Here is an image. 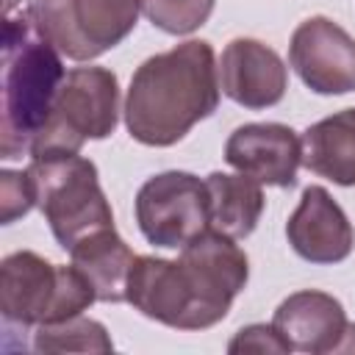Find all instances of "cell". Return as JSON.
Instances as JSON below:
<instances>
[{"label":"cell","instance_id":"15","mask_svg":"<svg viewBox=\"0 0 355 355\" xmlns=\"http://www.w3.org/2000/svg\"><path fill=\"white\" fill-rule=\"evenodd\" d=\"M302 166L336 186H355V108L336 111L302 133Z\"/></svg>","mask_w":355,"mask_h":355},{"label":"cell","instance_id":"6","mask_svg":"<svg viewBox=\"0 0 355 355\" xmlns=\"http://www.w3.org/2000/svg\"><path fill=\"white\" fill-rule=\"evenodd\" d=\"M42 33L72 61H92L136 28L141 0H33Z\"/></svg>","mask_w":355,"mask_h":355},{"label":"cell","instance_id":"8","mask_svg":"<svg viewBox=\"0 0 355 355\" xmlns=\"http://www.w3.org/2000/svg\"><path fill=\"white\" fill-rule=\"evenodd\" d=\"M128 302L147 319L175 330H205L216 324L180 258L136 255L128 277Z\"/></svg>","mask_w":355,"mask_h":355},{"label":"cell","instance_id":"21","mask_svg":"<svg viewBox=\"0 0 355 355\" xmlns=\"http://www.w3.org/2000/svg\"><path fill=\"white\" fill-rule=\"evenodd\" d=\"M336 352H355V322H349V324H347L344 338H341V344H338V349H336Z\"/></svg>","mask_w":355,"mask_h":355},{"label":"cell","instance_id":"2","mask_svg":"<svg viewBox=\"0 0 355 355\" xmlns=\"http://www.w3.org/2000/svg\"><path fill=\"white\" fill-rule=\"evenodd\" d=\"M67 78L61 53L42 33L33 0H6L3 86H0V155L19 158L31 150L53 111Z\"/></svg>","mask_w":355,"mask_h":355},{"label":"cell","instance_id":"9","mask_svg":"<svg viewBox=\"0 0 355 355\" xmlns=\"http://www.w3.org/2000/svg\"><path fill=\"white\" fill-rule=\"evenodd\" d=\"M288 64L316 94L355 92V39L327 17H308L294 28Z\"/></svg>","mask_w":355,"mask_h":355},{"label":"cell","instance_id":"20","mask_svg":"<svg viewBox=\"0 0 355 355\" xmlns=\"http://www.w3.org/2000/svg\"><path fill=\"white\" fill-rule=\"evenodd\" d=\"M227 352H294L291 344L280 336V330L275 324H247L241 327L230 344H227Z\"/></svg>","mask_w":355,"mask_h":355},{"label":"cell","instance_id":"14","mask_svg":"<svg viewBox=\"0 0 355 355\" xmlns=\"http://www.w3.org/2000/svg\"><path fill=\"white\" fill-rule=\"evenodd\" d=\"M72 266L92 283L97 302H128V277L133 269V250L116 233V227L97 230L78 241L72 250Z\"/></svg>","mask_w":355,"mask_h":355},{"label":"cell","instance_id":"4","mask_svg":"<svg viewBox=\"0 0 355 355\" xmlns=\"http://www.w3.org/2000/svg\"><path fill=\"white\" fill-rule=\"evenodd\" d=\"M97 294L78 266L50 263L39 252L17 250L0 263V311L8 324L31 327L83 313Z\"/></svg>","mask_w":355,"mask_h":355},{"label":"cell","instance_id":"10","mask_svg":"<svg viewBox=\"0 0 355 355\" xmlns=\"http://www.w3.org/2000/svg\"><path fill=\"white\" fill-rule=\"evenodd\" d=\"M225 161L261 186L291 189L302 164V136L283 122H247L227 136Z\"/></svg>","mask_w":355,"mask_h":355},{"label":"cell","instance_id":"13","mask_svg":"<svg viewBox=\"0 0 355 355\" xmlns=\"http://www.w3.org/2000/svg\"><path fill=\"white\" fill-rule=\"evenodd\" d=\"M272 324L291 344V349L324 355L338 349L349 322H347L344 305L333 294L305 288V291L288 294L275 308Z\"/></svg>","mask_w":355,"mask_h":355},{"label":"cell","instance_id":"18","mask_svg":"<svg viewBox=\"0 0 355 355\" xmlns=\"http://www.w3.org/2000/svg\"><path fill=\"white\" fill-rule=\"evenodd\" d=\"M216 0H141L144 17L172 36H186L208 22Z\"/></svg>","mask_w":355,"mask_h":355},{"label":"cell","instance_id":"11","mask_svg":"<svg viewBox=\"0 0 355 355\" xmlns=\"http://www.w3.org/2000/svg\"><path fill=\"white\" fill-rule=\"evenodd\" d=\"M216 67L222 94L250 111L277 105L288 89L283 58L258 39H233L225 44Z\"/></svg>","mask_w":355,"mask_h":355},{"label":"cell","instance_id":"12","mask_svg":"<svg viewBox=\"0 0 355 355\" xmlns=\"http://www.w3.org/2000/svg\"><path fill=\"white\" fill-rule=\"evenodd\" d=\"M291 250L308 263H338L355 247V230L344 208L324 186H308L286 222Z\"/></svg>","mask_w":355,"mask_h":355},{"label":"cell","instance_id":"17","mask_svg":"<svg viewBox=\"0 0 355 355\" xmlns=\"http://www.w3.org/2000/svg\"><path fill=\"white\" fill-rule=\"evenodd\" d=\"M31 347L36 352H111L114 341L100 322L78 313L61 322L36 324Z\"/></svg>","mask_w":355,"mask_h":355},{"label":"cell","instance_id":"16","mask_svg":"<svg viewBox=\"0 0 355 355\" xmlns=\"http://www.w3.org/2000/svg\"><path fill=\"white\" fill-rule=\"evenodd\" d=\"M205 186L211 200V227L227 233L230 239H247L263 214L261 183L241 172H211Z\"/></svg>","mask_w":355,"mask_h":355},{"label":"cell","instance_id":"19","mask_svg":"<svg viewBox=\"0 0 355 355\" xmlns=\"http://www.w3.org/2000/svg\"><path fill=\"white\" fill-rule=\"evenodd\" d=\"M36 205L33 183L22 169H3L0 172V222L11 225L14 219L25 216Z\"/></svg>","mask_w":355,"mask_h":355},{"label":"cell","instance_id":"5","mask_svg":"<svg viewBox=\"0 0 355 355\" xmlns=\"http://www.w3.org/2000/svg\"><path fill=\"white\" fill-rule=\"evenodd\" d=\"M119 122V80L105 67H75L67 72L50 119L33 139L28 155L80 153L89 139H108Z\"/></svg>","mask_w":355,"mask_h":355},{"label":"cell","instance_id":"1","mask_svg":"<svg viewBox=\"0 0 355 355\" xmlns=\"http://www.w3.org/2000/svg\"><path fill=\"white\" fill-rule=\"evenodd\" d=\"M219 67L214 47L189 39L141 61L125 97V128L147 147L178 144L219 105Z\"/></svg>","mask_w":355,"mask_h":355},{"label":"cell","instance_id":"7","mask_svg":"<svg viewBox=\"0 0 355 355\" xmlns=\"http://www.w3.org/2000/svg\"><path fill=\"white\" fill-rule=\"evenodd\" d=\"M136 222L150 244L166 250L186 247L211 227L205 180L180 169L153 175L136 191Z\"/></svg>","mask_w":355,"mask_h":355},{"label":"cell","instance_id":"3","mask_svg":"<svg viewBox=\"0 0 355 355\" xmlns=\"http://www.w3.org/2000/svg\"><path fill=\"white\" fill-rule=\"evenodd\" d=\"M25 172L33 183L39 211L67 252L86 236L114 227V211L100 186L94 161L80 153H53L31 158Z\"/></svg>","mask_w":355,"mask_h":355}]
</instances>
